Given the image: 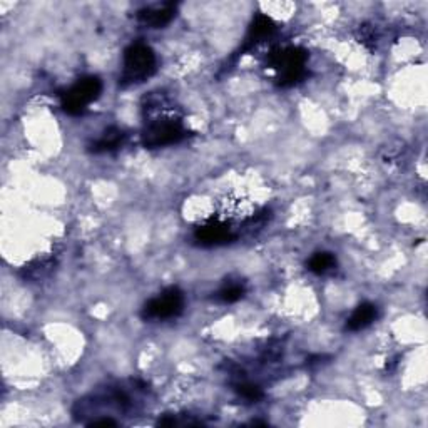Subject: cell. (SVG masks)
I'll list each match as a JSON object with an SVG mask.
<instances>
[{"instance_id":"obj_11","label":"cell","mask_w":428,"mask_h":428,"mask_svg":"<svg viewBox=\"0 0 428 428\" xmlns=\"http://www.w3.org/2000/svg\"><path fill=\"white\" fill-rule=\"evenodd\" d=\"M337 266V258L332 253H315L308 261V270L315 275H327Z\"/></svg>"},{"instance_id":"obj_2","label":"cell","mask_w":428,"mask_h":428,"mask_svg":"<svg viewBox=\"0 0 428 428\" xmlns=\"http://www.w3.org/2000/svg\"><path fill=\"white\" fill-rule=\"evenodd\" d=\"M158 71V57L153 49L144 42H134L124 51L123 74L119 84L123 87L143 84Z\"/></svg>"},{"instance_id":"obj_12","label":"cell","mask_w":428,"mask_h":428,"mask_svg":"<svg viewBox=\"0 0 428 428\" xmlns=\"http://www.w3.org/2000/svg\"><path fill=\"white\" fill-rule=\"evenodd\" d=\"M245 286L241 283H230L226 286H223L220 290V293H218V298L223 303H236V301H240L243 296H245Z\"/></svg>"},{"instance_id":"obj_16","label":"cell","mask_w":428,"mask_h":428,"mask_svg":"<svg viewBox=\"0 0 428 428\" xmlns=\"http://www.w3.org/2000/svg\"><path fill=\"white\" fill-rule=\"evenodd\" d=\"M158 425L159 427H174L176 425V420H174V418L166 417V418H163V420H159Z\"/></svg>"},{"instance_id":"obj_15","label":"cell","mask_w":428,"mask_h":428,"mask_svg":"<svg viewBox=\"0 0 428 428\" xmlns=\"http://www.w3.org/2000/svg\"><path fill=\"white\" fill-rule=\"evenodd\" d=\"M358 39L363 46H367L368 49H373L377 46V34H374V29L372 26H360L358 29Z\"/></svg>"},{"instance_id":"obj_5","label":"cell","mask_w":428,"mask_h":428,"mask_svg":"<svg viewBox=\"0 0 428 428\" xmlns=\"http://www.w3.org/2000/svg\"><path fill=\"white\" fill-rule=\"evenodd\" d=\"M184 293L178 286H171V288L164 290L163 293H159L154 298H151L143 308V318L144 320H171L178 318L179 315L184 311Z\"/></svg>"},{"instance_id":"obj_1","label":"cell","mask_w":428,"mask_h":428,"mask_svg":"<svg viewBox=\"0 0 428 428\" xmlns=\"http://www.w3.org/2000/svg\"><path fill=\"white\" fill-rule=\"evenodd\" d=\"M144 106L146 126L141 134L143 144L149 149L164 148L181 143L188 136V129L179 116L169 113V102L164 96L151 94L146 97Z\"/></svg>"},{"instance_id":"obj_9","label":"cell","mask_w":428,"mask_h":428,"mask_svg":"<svg viewBox=\"0 0 428 428\" xmlns=\"http://www.w3.org/2000/svg\"><path fill=\"white\" fill-rule=\"evenodd\" d=\"M275 22L271 21L270 17L268 16H263V14H260V16H256L255 21H253L251 27H250V34H248L246 37V44L245 47H243V51H248V49H251L253 46H256V44H260L265 41L266 37H270L271 34L275 32Z\"/></svg>"},{"instance_id":"obj_10","label":"cell","mask_w":428,"mask_h":428,"mask_svg":"<svg viewBox=\"0 0 428 428\" xmlns=\"http://www.w3.org/2000/svg\"><path fill=\"white\" fill-rule=\"evenodd\" d=\"M126 134L119 128H109L101 134V138L91 144L92 153H109V151L119 149L124 144Z\"/></svg>"},{"instance_id":"obj_8","label":"cell","mask_w":428,"mask_h":428,"mask_svg":"<svg viewBox=\"0 0 428 428\" xmlns=\"http://www.w3.org/2000/svg\"><path fill=\"white\" fill-rule=\"evenodd\" d=\"M378 308L373 303H362L358 305L352 316L347 320V330L348 332H360L365 330L377 320Z\"/></svg>"},{"instance_id":"obj_14","label":"cell","mask_w":428,"mask_h":428,"mask_svg":"<svg viewBox=\"0 0 428 428\" xmlns=\"http://www.w3.org/2000/svg\"><path fill=\"white\" fill-rule=\"evenodd\" d=\"M56 265V260H52V258H46V260H42L41 263H37V265L34 266H26L24 268V278L29 280H39L42 278L44 275L47 273L51 268H54Z\"/></svg>"},{"instance_id":"obj_7","label":"cell","mask_w":428,"mask_h":428,"mask_svg":"<svg viewBox=\"0 0 428 428\" xmlns=\"http://www.w3.org/2000/svg\"><path fill=\"white\" fill-rule=\"evenodd\" d=\"M178 4L173 2H164V4H156V6H149L141 9L136 14L139 24L149 27V29H163L169 26L173 22V19L176 17Z\"/></svg>"},{"instance_id":"obj_4","label":"cell","mask_w":428,"mask_h":428,"mask_svg":"<svg viewBox=\"0 0 428 428\" xmlns=\"http://www.w3.org/2000/svg\"><path fill=\"white\" fill-rule=\"evenodd\" d=\"M102 81L97 76H86L61 94V106L71 116L84 114L92 102L99 99Z\"/></svg>"},{"instance_id":"obj_6","label":"cell","mask_w":428,"mask_h":428,"mask_svg":"<svg viewBox=\"0 0 428 428\" xmlns=\"http://www.w3.org/2000/svg\"><path fill=\"white\" fill-rule=\"evenodd\" d=\"M194 238L203 246H218L236 240V233H233V228H230L226 220H209L203 226L196 228Z\"/></svg>"},{"instance_id":"obj_3","label":"cell","mask_w":428,"mask_h":428,"mask_svg":"<svg viewBox=\"0 0 428 428\" xmlns=\"http://www.w3.org/2000/svg\"><path fill=\"white\" fill-rule=\"evenodd\" d=\"M306 61L308 54L300 47L275 49L268 56V66L278 71V84L290 87L298 84L306 76Z\"/></svg>"},{"instance_id":"obj_13","label":"cell","mask_w":428,"mask_h":428,"mask_svg":"<svg viewBox=\"0 0 428 428\" xmlns=\"http://www.w3.org/2000/svg\"><path fill=\"white\" fill-rule=\"evenodd\" d=\"M235 392L240 395L241 398H245L248 402H258L265 397V393L255 383H248V382H241L235 385Z\"/></svg>"}]
</instances>
